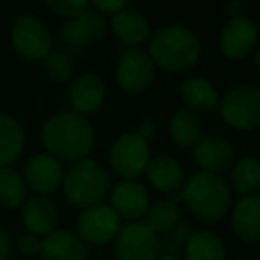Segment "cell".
<instances>
[{
    "label": "cell",
    "mask_w": 260,
    "mask_h": 260,
    "mask_svg": "<svg viewBox=\"0 0 260 260\" xmlns=\"http://www.w3.org/2000/svg\"><path fill=\"white\" fill-rule=\"evenodd\" d=\"M96 135L90 120L76 112H64L50 117L41 127V144L58 161L76 163L94 149Z\"/></svg>",
    "instance_id": "1"
},
{
    "label": "cell",
    "mask_w": 260,
    "mask_h": 260,
    "mask_svg": "<svg viewBox=\"0 0 260 260\" xmlns=\"http://www.w3.org/2000/svg\"><path fill=\"white\" fill-rule=\"evenodd\" d=\"M182 202L199 219L216 223L232 209V191L219 175L199 170L186 181Z\"/></svg>",
    "instance_id": "2"
},
{
    "label": "cell",
    "mask_w": 260,
    "mask_h": 260,
    "mask_svg": "<svg viewBox=\"0 0 260 260\" xmlns=\"http://www.w3.org/2000/svg\"><path fill=\"white\" fill-rule=\"evenodd\" d=\"M62 189L73 206L85 209L103 204L112 189V179L103 165L85 157L71 163V167L64 172Z\"/></svg>",
    "instance_id": "3"
},
{
    "label": "cell",
    "mask_w": 260,
    "mask_h": 260,
    "mask_svg": "<svg viewBox=\"0 0 260 260\" xmlns=\"http://www.w3.org/2000/svg\"><path fill=\"white\" fill-rule=\"evenodd\" d=\"M152 62L168 71H181L197 62L200 55L199 38L182 27H167L159 30L151 41Z\"/></svg>",
    "instance_id": "4"
},
{
    "label": "cell",
    "mask_w": 260,
    "mask_h": 260,
    "mask_svg": "<svg viewBox=\"0 0 260 260\" xmlns=\"http://www.w3.org/2000/svg\"><path fill=\"white\" fill-rule=\"evenodd\" d=\"M108 161L112 170L124 181H133L142 175L151 161L149 142L138 133H124L110 147Z\"/></svg>",
    "instance_id": "5"
},
{
    "label": "cell",
    "mask_w": 260,
    "mask_h": 260,
    "mask_svg": "<svg viewBox=\"0 0 260 260\" xmlns=\"http://www.w3.org/2000/svg\"><path fill=\"white\" fill-rule=\"evenodd\" d=\"M113 253L117 260H157L159 236L144 219L127 221L113 239Z\"/></svg>",
    "instance_id": "6"
},
{
    "label": "cell",
    "mask_w": 260,
    "mask_h": 260,
    "mask_svg": "<svg viewBox=\"0 0 260 260\" xmlns=\"http://www.w3.org/2000/svg\"><path fill=\"white\" fill-rule=\"evenodd\" d=\"M120 221L119 214L106 204L85 207L76 219V236L87 246H105L117 237Z\"/></svg>",
    "instance_id": "7"
},
{
    "label": "cell",
    "mask_w": 260,
    "mask_h": 260,
    "mask_svg": "<svg viewBox=\"0 0 260 260\" xmlns=\"http://www.w3.org/2000/svg\"><path fill=\"white\" fill-rule=\"evenodd\" d=\"M221 117L236 129L250 131L260 126V89L237 87L223 96L219 105Z\"/></svg>",
    "instance_id": "8"
},
{
    "label": "cell",
    "mask_w": 260,
    "mask_h": 260,
    "mask_svg": "<svg viewBox=\"0 0 260 260\" xmlns=\"http://www.w3.org/2000/svg\"><path fill=\"white\" fill-rule=\"evenodd\" d=\"M13 48L27 60H43L52 52V36L39 18L25 14L11 28Z\"/></svg>",
    "instance_id": "9"
},
{
    "label": "cell",
    "mask_w": 260,
    "mask_h": 260,
    "mask_svg": "<svg viewBox=\"0 0 260 260\" xmlns=\"http://www.w3.org/2000/svg\"><path fill=\"white\" fill-rule=\"evenodd\" d=\"M64 167L62 163L48 152L34 154L25 163L23 168V181L30 191L36 195L48 197L62 188L64 181Z\"/></svg>",
    "instance_id": "10"
},
{
    "label": "cell",
    "mask_w": 260,
    "mask_h": 260,
    "mask_svg": "<svg viewBox=\"0 0 260 260\" xmlns=\"http://www.w3.org/2000/svg\"><path fill=\"white\" fill-rule=\"evenodd\" d=\"M110 207L126 221H142L151 206L149 193L137 181H120L110 189Z\"/></svg>",
    "instance_id": "11"
},
{
    "label": "cell",
    "mask_w": 260,
    "mask_h": 260,
    "mask_svg": "<svg viewBox=\"0 0 260 260\" xmlns=\"http://www.w3.org/2000/svg\"><path fill=\"white\" fill-rule=\"evenodd\" d=\"M154 78V62L140 50H129L122 55L117 68V82L122 90L138 94L151 85Z\"/></svg>",
    "instance_id": "12"
},
{
    "label": "cell",
    "mask_w": 260,
    "mask_h": 260,
    "mask_svg": "<svg viewBox=\"0 0 260 260\" xmlns=\"http://www.w3.org/2000/svg\"><path fill=\"white\" fill-rule=\"evenodd\" d=\"M21 207V223L27 232L46 237L57 230L58 209L52 199L45 195H34L25 200Z\"/></svg>",
    "instance_id": "13"
},
{
    "label": "cell",
    "mask_w": 260,
    "mask_h": 260,
    "mask_svg": "<svg viewBox=\"0 0 260 260\" xmlns=\"http://www.w3.org/2000/svg\"><path fill=\"white\" fill-rule=\"evenodd\" d=\"M193 161L202 172L221 174L234 165V147L219 137H204L193 147Z\"/></svg>",
    "instance_id": "14"
},
{
    "label": "cell",
    "mask_w": 260,
    "mask_h": 260,
    "mask_svg": "<svg viewBox=\"0 0 260 260\" xmlns=\"http://www.w3.org/2000/svg\"><path fill=\"white\" fill-rule=\"evenodd\" d=\"M106 34V21L101 13L85 9L78 16L69 18L62 28V41L69 48H82V46L101 39Z\"/></svg>",
    "instance_id": "15"
},
{
    "label": "cell",
    "mask_w": 260,
    "mask_h": 260,
    "mask_svg": "<svg viewBox=\"0 0 260 260\" xmlns=\"http://www.w3.org/2000/svg\"><path fill=\"white\" fill-rule=\"evenodd\" d=\"M41 260H89V246L73 230H55L43 237Z\"/></svg>",
    "instance_id": "16"
},
{
    "label": "cell",
    "mask_w": 260,
    "mask_h": 260,
    "mask_svg": "<svg viewBox=\"0 0 260 260\" xmlns=\"http://www.w3.org/2000/svg\"><path fill=\"white\" fill-rule=\"evenodd\" d=\"M145 175L152 188H156L161 193H167L168 197L181 193L186 184L184 168L172 156L151 157L147 168H145Z\"/></svg>",
    "instance_id": "17"
},
{
    "label": "cell",
    "mask_w": 260,
    "mask_h": 260,
    "mask_svg": "<svg viewBox=\"0 0 260 260\" xmlns=\"http://www.w3.org/2000/svg\"><path fill=\"white\" fill-rule=\"evenodd\" d=\"M230 225L241 241L248 244L260 243V195L243 197L230 209Z\"/></svg>",
    "instance_id": "18"
},
{
    "label": "cell",
    "mask_w": 260,
    "mask_h": 260,
    "mask_svg": "<svg viewBox=\"0 0 260 260\" xmlns=\"http://www.w3.org/2000/svg\"><path fill=\"white\" fill-rule=\"evenodd\" d=\"M105 83L92 73H83L69 87V103L76 113H94L105 103Z\"/></svg>",
    "instance_id": "19"
},
{
    "label": "cell",
    "mask_w": 260,
    "mask_h": 260,
    "mask_svg": "<svg viewBox=\"0 0 260 260\" xmlns=\"http://www.w3.org/2000/svg\"><path fill=\"white\" fill-rule=\"evenodd\" d=\"M221 50L226 57L230 58H243L251 50L255 48L257 43V28L250 20L239 16L232 18L225 25L221 32Z\"/></svg>",
    "instance_id": "20"
},
{
    "label": "cell",
    "mask_w": 260,
    "mask_h": 260,
    "mask_svg": "<svg viewBox=\"0 0 260 260\" xmlns=\"http://www.w3.org/2000/svg\"><path fill=\"white\" fill-rule=\"evenodd\" d=\"M25 133L21 124L9 113L0 112V168L11 167L23 154Z\"/></svg>",
    "instance_id": "21"
},
{
    "label": "cell",
    "mask_w": 260,
    "mask_h": 260,
    "mask_svg": "<svg viewBox=\"0 0 260 260\" xmlns=\"http://www.w3.org/2000/svg\"><path fill=\"white\" fill-rule=\"evenodd\" d=\"M112 28L126 45H142L149 39V23L145 16L133 9H122L113 14Z\"/></svg>",
    "instance_id": "22"
},
{
    "label": "cell",
    "mask_w": 260,
    "mask_h": 260,
    "mask_svg": "<svg viewBox=\"0 0 260 260\" xmlns=\"http://www.w3.org/2000/svg\"><path fill=\"white\" fill-rule=\"evenodd\" d=\"M186 260H226L225 243L214 232H195L184 250Z\"/></svg>",
    "instance_id": "23"
},
{
    "label": "cell",
    "mask_w": 260,
    "mask_h": 260,
    "mask_svg": "<svg viewBox=\"0 0 260 260\" xmlns=\"http://www.w3.org/2000/svg\"><path fill=\"white\" fill-rule=\"evenodd\" d=\"M230 179L234 191L241 197L257 195L260 191V159L255 156H244L237 159Z\"/></svg>",
    "instance_id": "24"
},
{
    "label": "cell",
    "mask_w": 260,
    "mask_h": 260,
    "mask_svg": "<svg viewBox=\"0 0 260 260\" xmlns=\"http://www.w3.org/2000/svg\"><path fill=\"white\" fill-rule=\"evenodd\" d=\"M170 135L181 147H195L197 142L202 138V126L197 113L179 108L170 119Z\"/></svg>",
    "instance_id": "25"
},
{
    "label": "cell",
    "mask_w": 260,
    "mask_h": 260,
    "mask_svg": "<svg viewBox=\"0 0 260 260\" xmlns=\"http://www.w3.org/2000/svg\"><path fill=\"white\" fill-rule=\"evenodd\" d=\"M27 184L23 175L11 167L0 168V206L6 209H18L27 200Z\"/></svg>",
    "instance_id": "26"
},
{
    "label": "cell",
    "mask_w": 260,
    "mask_h": 260,
    "mask_svg": "<svg viewBox=\"0 0 260 260\" xmlns=\"http://www.w3.org/2000/svg\"><path fill=\"white\" fill-rule=\"evenodd\" d=\"M181 96L193 110H212L218 105V92L204 78H191L182 85Z\"/></svg>",
    "instance_id": "27"
},
{
    "label": "cell",
    "mask_w": 260,
    "mask_h": 260,
    "mask_svg": "<svg viewBox=\"0 0 260 260\" xmlns=\"http://www.w3.org/2000/svg\"><path fill=\"white\" fill-rule=\"evenodd\" d=\"M181 218L179 206L172 200H156L154 204L149 206V211L145 214V223L159 236L175 226Z\"/></svg>",
    "instance_id": "28"
},
{
    "label": "cell",
    "mask_w": 260,
    "mask_h": 260,
    "mask_svg": "<svg viewBox=\"0 0 260 260\" xmlns=\"http://www.w3.org/2000/svg\"><path fill=\"white\" fill-rule=\"evenodd\" d=\"M193 226L189 223L179 221L175 226L167 230L165 234H159V255L163 257H179L184 253L186 244L193 236Z\"/></svg>",
    "instance_id": "29"
},
{
    "label": "cell",
    "mask_w": 260,
    "mask_h": 260,
    "mask_svg": "<svg viewBox=\"0 0 260 260\" xmlns=\"http://www.w3.org/2000/svg\"><path fill=\"white\" fill-rule=\"evenodd\" d=\"M43 69L53 82H68L73 75V64L68 55L60 52H50L43 58Z\"/></svg>",
    "instance_id": "30"
},
{
    "label": "cell",
    "mask_w": 260,
    "mask_h": 260,
    "mask_svg": "<svg viewBox=\"0 0 260 260\" xmlns=\"http://www.w3.org/2000/svg\"><path fill=\"white\" fill-rule=\"evenodd\" d=\"M90 0H45V4L53 11L66 18H75L85 9H89Z\"/></svg>",
    "instance_id": "31"
},
{
    "label": "cell",
    "mask_w": 260,
    "mask_h": 260,
    "mask_svg": "<svg viewBox=\"0 0 260 260\" xmlns=\"http://www.w3.org/2000/svg\"><path fill=\"white\" fill-rule=\"evenodd\" d=\"M41 244H43V237L34 236L30 232H25L18 237V251L25 257H39V251H41Z\"/></svg>",
    "instance_id": "32"
},
{
    "label": "cell",
    "mask_w": 260,
    "mask_h": 260,
    "mask_svg": "<svg viewBox=\"0 0 260 260\" xmlns=\"http://www.w3.org/2000/svg\"><path fill=\"white\" fill-rule=\"evenodd\" d=\"M94 6L103 13H119L129 4V0H92Z\"/></svg>",
    "instance_id": "33"
},
{
    "label": "cell",
    "mask_w": 260,
    "mask_h": 260,
    "mask_svg": "<svg viewBox=\"0 0 260 260\" xmlns=\"http://www.w3.org/2000/svg\"><path fill=\"white\" fill-rule=\"evenodd\" d=\"M11 258V241L7 237L6 230L0 226V260H9Z\"/></svg>",
    "instance_id": "34"
},
{
    "label": "cell",
    "mask_w": 260,
    "mask_h": 260,
    "mask_svg": "<svg viewBox=\"0 0 260 260\" xmlns=\"http://www.w3.org/2000/svg\"><path fill=\"white\" fill-rule=\"evenodd\" d=\"M138 135H140L142 138H145V140H149V138H152L156 135V127L152 126L151 122H142L140 127H138L137 131Z\"/></svg>",
    "instance_id": "35"
},
{
    "label": "cell",
    "mask_w": 260,
    "mask_h": 260,
    "mask_svg": "<svg viewBox=\"0 0 260 260\" xmlns=\"http://www.w3.org/2000/svg\"><path fill=\"white\" fill-rule=\"evenodd\" d=\"M229 13L232 14V18H239V14L243 13V7H241L239 2H232L229 6Z\"/></svg>",
    "instance_id": "36"
},
{
    "label": "cell",
    "mask_w": 260,
    "mask_h": 260,
    "mask_svg": "<svg viewBox=\"0 0 260 260\" xmlns=\"http://www.w3.org/2000/svg\"><path fill=\"white\" fill-rule=\"evenodd\" d=\"M157 260H181V258H179V257H163V255H159Z\"/></svg>",
    "instance_id": "37"
},
{
    "label": "cell",
    "mask_w": 260,
    "mask_h": 260,
    "mask_svg": "<svg viewBox=\"0 0 260 260\" xmlns=\"http://www.w3.org/2000/svg\"><path fill=\"white\" fill-rule=\"evenodd\" d=\"M257 64H258V69H260V48H258V52H257Z\"/></svg>",
    "instance_id": "38"
},
{
    "label": "cell",
    "mask_w": 260,
    "mask_h": 260,
    "mask_svg": "<svg viewBox=\"0 0 260 260\" xmlns=\"http://www.w3.org/2000/svg\"><path fill=\"white\" fill-rule=\"evenodd\" d=\"M258 260H260V258H258Z\"/></svg>",
    "instance_id": "39"
}]
</instances>
